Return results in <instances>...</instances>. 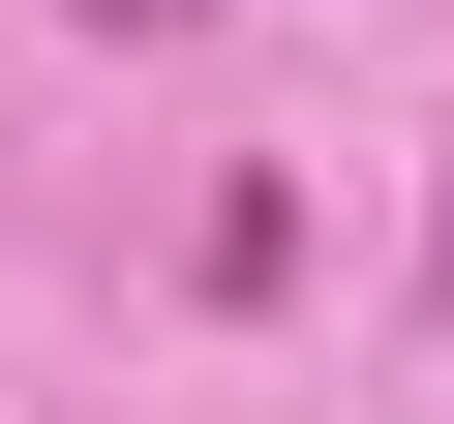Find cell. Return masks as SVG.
Wrapping results in <instances>:
<instances>
[{"mask_svg": "<svg viewBox=\"0 0 454 424\" xmlns=\"http://www.w3.org/2000/svg\"><path fill=\"white\" fill-rule=\"evenodd\" d=\"M61 31H182V0H61Z\"/></svg>", "mask_w": 454, "mask_h": 424, "instance_id": "cell-1", "label": "cell"}]
</instances>
